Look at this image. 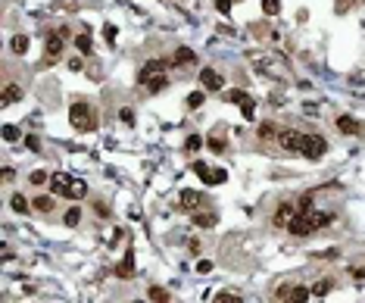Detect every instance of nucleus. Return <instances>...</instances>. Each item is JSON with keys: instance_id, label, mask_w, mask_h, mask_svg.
Masks as SVG:
<instances>
[{"instance_id": "f257e3e1", "label": "nucleus", "mask_w": 365, "mask_h": 303, "mask_svg": "<svg viewBox=\"0 0 365 303\" xmlns=\"http://www.w3.org/2000/svg\"><path fill=\"white\" fill-rule=\"evenodd\" d=\"M322 225H328V216L312 206V209H297V216L290 219L287 231H290L294 238H309V235H312L315 228H322Z\"/></svg>"}, {"instance_id": "f03ea898", "label": "nucleus", "mask_w": 365, "mask_h": 303, "mask_svg": "<svg viewBox=\"0 0 365 303\" xmlns=\"http://www.w3.org/2000/svg\"><path fill=\"white\" fill-rule=\"evenodd\" d=\"M166 69H169V60H150V63H147V66H144L141 72H138V81H141V88H147L150 94L162 91V88L169 84Z\"/></svg>"}, {"instance_id": "7ed1b4c3", "label": "nucleus", "mask_w": 365, "mask_h": 303, "mask_svg": "<svg viewBox=\"0 0 365 303\" xmlns=\"http://www.w3.org/2000/svg\"><path fill=\"white\" fill-rule=\"evenodd\" d=\"M50 188H53V194H63V197H69V200H84V197H87L84 178H72V175H66V172L50 175Z\"/></svg>"}, {"instance_id": "20e7f679", "label": "nucleus", "mask_w": 365, "mask_h": 303, "mask_svg": "<svg viewBox=\"0 0 365 303\" xmlns=\"http://www.w3.org/2000/svg\"><path fill=\"white\" fill-rule=\"evenodd\" d=\"M69 122L75 132H94V113H90V106L84 100H75L69 110Z\"/></svg>"}, {"instance_id": "39448f33", "label": "nucleus", "mask_w": 365, "mask_h": 303, "mask_svg": "<svg viewBox=\"0 0 365 303\" xmlns=\"http://www.w3.org/2000/svg\"><path fill=\"white\" fill-rule=\"evenodd\" d=\"M69 34H72V31H69L66 25L47 34V41H44V53H47V60H44V63H53V60H60V53L66 50V41H69Z\"/></svg>"}, {"instance_id": "423d86ee", "label": "nucleus", "mask_w": 365, "mask_h": 303, "mask_svg": "<svg viewBox=\"0 0 365 303\" xmlns=\"http://www.w3.org/2000/svg\"><path fill=\"white\" fill-rule=\"evenodd\" d=\"M300 153H306L309 159H322L325 153H328V141L322 138V135H306L303 138V150Z\"/></svg>"}, {"instance_id": "0eeeda50", "label": "nucleus", "mask_w": 365, "mask_h": 303, "mask_svg": "<svg viewBox=\"0 0 365 303\" xmlns=\"http://www.w3.org/2000/svg\"><path fill=\"white\" fill-rule=\"evenodd\" d=\"M303 138H306V135H300L297 128H284V132L278 135V144H281L287 153H300V150H303Z\"/></svg>"}, {"instance_id": "6e6552de", "label": "nucleus", "mask_w": 365, "mask_h": 303, "mask_svg": "<svg viewBox=\"0 0 365 303\" xmlns=\"http://www.w3.org/2000/svg\"><path fill=\"white\" fill-rule=\"evenodd\" d=\"M194 172H197L200 178H203L206 185H222L225 178H228V172H225V169H209L206 163H200V159L194 163Z\"/></svg>"}, {"instance_id": "1a4fd4ad", "label": "nucleus", "mask_w": 365, "mask_h": 303, "mask_svg": "<svg viewBox=\"0 0 365 303\" xmlns=\"http://www.w3.org/2000/svg\"><path fill=\"white\" fill-rule=\"evenodd\" d=\"M278 297L284 303H306L309 300V291L303 288V284H284V288L278 291Z\"/></svg>"}, {"instance_id": "9d476101", "label": "nucleus", "mask_w": 365, "mask_h": 303, "mask_svg": "<svg viewBox=\"0 0 365 303\" xmlns=\"http://www.w3.org/2000/svg\"><path fill=\"white\" fill-rule=\"evenodd\" d=\"M116 275H119L122 281H128V278H134V250H131V247H128V250H125L122 263L116 266Z\"/></svg>"}, {"instance_id": "9b49d317", "label": "nucleus", "mask_w": 365, "mask_h": 303, "mask_svg": "<svg viewBox=\"0 0 365 303\" xmlns=\"http://www.w3.org/2000/svg\"><path fill=\"white\" fill-rule=\"evenodd\" d=\"M200 81H203V88L206 91H222V75L215 72V69H200Z\"/></svg>"}, {"instance_id": "f8f14e48", "label": "nucleus", "mask_w": 365, "mask_h": 303, "mask_svg": "<svg viewBox=\"0 0 365 303\" xmlns=\"http://www.w3.org/2000/svg\"><path fill=\"white\" fill-rule=\"evenodd\" d=\"M294 216H297V203H281V206H278V212H275V219H271V222H275L278 228H287Z\"/></svg>"}, {"instance_id": "ddd939ff", "label": "nucleus", "mask_w": 365, "mask_h": 303, "mask_svg": "<svg viewBox=\"0 0 365 303\" xmlns=\"http://www.w3.org/2000/svg\"><path fill=\"white\" fill-rule=\"evenodd\" d=\"M19 97H22V88H19V84H10V81H7V84H4V94H0V106H13V103L19 100Z\"/></svg>"}, {"instance_id": "4468645a", "label": "nucleus", "mask_w": 365, "mask_h": 303, "mask_svg": "<svg viewBox=\"0 0 365 303\" xmlns=\"http://www.w3.org/2000/svg\"><path fill=\"white\" fill-rule=\"evenodd\" d=\"M181 206H185V209H200V206H203V194H197V191H181Z\"/></svg>"}, {"instance_id": "2eb2a0df", "label": "nucleus", "mask_w": 365, "mask_h": 303, "mask_svg": "<svg viewBox=\"0 0 365 303\" xmlns=\"http://www.w3.org/2000/svg\"><path fill=\"white\" fill-rule=\"evenodd\" d=\"M225 138H228L225 125H215V128H212V135H209V147H212L215 153H222V147H225Z\"/></svg>"}, {"instance_id": "dca6fc26", "label": "nucleus", "mask_w": 365, "mask_h": 303, "mask_svg": "<svg viewBox=\"0 0 365 303\" xmlns=\"http://www.w3.org/2000/svg\"><path fill=\"white\" fill-rule=\"evenodd\" d=\"M197 57H194V50L191 47H178L175 50V57H172V66H191Z\"/></svg>"}, {"instance_id": "f3484780", "label": "nucleus", "mask_w": 365, "mask_h": 303, "mask_svg": "<svg viewBox=\"0 0 365 303\" xmlns=\"http://www.w3.org/2000/svg\"><path fill=\"white\" fill-rule=\"evenodd\" d=\"M337 132H343V135H359V122H356L353 116H340V119H337Z\"/></svg>"}, {"instance_id": "a211bd4d", "label": "nucleus", "mask_w": 365, "mask_h": 303, "mask_svg": "<svg viewBox=\"0 0 365 303\" xmlns=\"http://www.w3.org/2000/svg\"><path fill=\"white\" fill-rule=\"evenodd\" d=\"M147 297H150V303H172L169 291H166V288H159V284H153V288L147 291Z\"/></svg>"}, {"instance_id": "6ab92c4d", "label": "nucleus", "mask_w": 365, "mask_h": 303, "mask_svg": "<svg viewBox=\"0 0 365 303\" xmlns=\"http://www.w3.org/2000/svg\"><path fill=\"white\" fill-rule=\"evenodd\" d=\"M10 203H13V209H16V212H22V216L34 209V206H31V200H25L22 194H13V200H10Z\"/></svg>"}, {"instance_id": "aec40b11", "label": "nucleus", "mask_w": 365, "mask_h": 303, "mask_svg": "<svg viewBox=\"0 0 365 303\" xmlns=\"http://www.w3.org/2000/svg\"><path fill=\"white\" fill-rule=\"evenodd\" d=\"M72 44H75V50H78V53H90V47H94V44H90V34H87V31L75 34V41H72Z\"/></svg>"}, {"instance_id": "412c9836", "label": "nucleus", "mask_w": 365, "mask_h": 303, "mask_svg": "<svg viewBox=\"0 0 365 303\" xmlns=\"http://www.w3.org/2000/svg\"><path fill=\"white\" fill-rule=\"evenodd\" d=\"M194 225H200V228H212V225H215V212H194Z\"/></svg>"}, {"instance_id": "4be33fe9", "label": "nucleus", "mask_w": 365, "mask_h": 303, "mask_svg": "<svg viewBox=\"0 0 365 303\" xmlns=\"http://www.w3.org/2000/svg\"><path fill=\"white\" fill-rule=\"evenodd\" d=\"M31 206L38 209V212H53V197H47V194H41V197H34Z\"/></svg>"}, {"instance_id": "5701e85b", "label": "nucleus", "mask_w": 365, "mask_h": 303, "mask_svg": "<svg viewBox=\"0 0 365 303\" xmlns=\"http://www.w3.org/2000/svg\"><path fill=\"white\" fill-rule=\"evenodd\" d=\"M63 222H66L69 228H75V225L81 222V209H78V206H69V209H66V216H63Z\"/></svg>"}, {"instance_id": "b1692460", "label": "nucleus", "mask_w": 365, "mask_h": 303, "mask_svg": "<svg viewBox=\"0 0 365 303\" xmlns=\"http://www.w3.org/2000/svg\"><path fill=\"white\" fill-rule=\"evenodd\" d=\"M10 47H13V53H25L28 50V38H25V34H13Z\"/></svg>"}, {"instance_id": "393cba45", "label": "nucleus", "mask_w": 365, "mask_h": 303, "mask_svg": "<svg viewBox=\"0 0 365 303\" xmlns=\"http://www.w3.org/2000/svg\"><path fill=\"white\" fill-rule=\"evenodd\" d=\"M200 147H203V138H200V135H188V138H185V150H188V153H197Z\"/></svg>"}, {"instance_id": "a878e982", "label": "nucleus", "mask_w": 365, "mask_h": 303, "mask_svg": "<svg viewBox=\"0 0 365 303\" xmlns=\"http://www.w3.org/2000/svg\"><path fill=\"white\" fill-rule=\"evenodd\" d=\"M203 103H206V94H203V91H194V94H188V106H191V110H200Z\"/></svg>"}, {"instance_id": "bb28decb", "label": "nucleus", "mask_w": 365, "mask_h": 303, "mask_svg": "<svg viewBox=\"0 0 365 303\" xmlns=\"http://www.w3.org/2000/svg\"><path fill=\"white\" fill-rule=\"evenodd\" d=\"M212 303H244V300H241V297H237V294H231V291H218Z\"/></svg>"}, {"instance_id": "cd10ccee", "label": "nucleus", "mask_w": 365, "mask_h": 303, "mask_svg": "<svg viewBox=\"0 0 365 303\" xmlns=\"http://www.w3.org/2000/svg\"><path fill=\"white\" fill-rule=\"evenodd\" d=\"M262 13H265V16H278V13H281V4H278V0H262Z\"/></svg>"}, {"instance_id": "c85d7f7f", "label": "nucleus", "mask_w": 365, "mask_h": 303, "mask_svg": "<svg viewBox=\"0 0 365 303\" xmlns=\"http://www.w3.org/2000/svg\"><path fill=\"white\" fill-rule=\"evenodd\" d=\"M259 138L271 141V138H275V125H271V122H262V125H259Z\"/></svg>"}, {"instance_id": "c756f323", "label": "nucleus", "mask_w": 365, "mask_h": 303, "mask_svg": "<svg viewBox=\"0 0 365 303\" xmlns=\"http://www.w3.org/2000/svg\"><path fill=\"white\" fill-rule=\"evenodd\" d=\"M228 100H231V103H241V106H244V103H247L250 97H247L244 91H228Z\"/></svg>"}, {"instance_id": "7c9ffc66", "label": "nucleus", "mask_w": 365, "mask_h": 303, "mask_svg": "<svg viewBox=\"0 0 365 303\" xmlns=\"http://www.w3.org/2000/svg\"><path fill=\"white\" fill-rule=\"evenodd\" d=\"M328 291H331V281H315V288H312V294H318V297H325Z\"/></svg>"}, {"instance_id": "2f4dec72", "label": "nucleus", "mask_w": 365, "mask_h": 303, "mask_svg": "<svg viewBox=\"0 0 365 303\" xmlns=\"http://www.w3.org/2000/svg\"><path fill=\"white\" fill-rule=\"evenodd\" d=\"M4 138L7 141H19V128H16V125H4Z\"/></svg>"}, {"instance_id": "473e14b6", "label": "nucleus", "mask_w": 365, "mask_h": 303, "mask_svg": "<svg viewBox=\"0 0 365 303\" xmlns=\"http://www.w3.org/2000/svg\"><path fill=\"white\" fill-rule=\"evenodd\" d=\"M28 182H31V185H44V182H47V172H41V169H38V172H31Z\"/></svg>"}, {"instance_id": "72a5a7b5", "label": "nucleus", "mask_w": 365, "mask_h": 303, "mask_svg": "<svg viewBox=\"0 0 365 303\" xmlns=\"http://www.w3.org/2000/svg\"><path fill=\"white\" fill-rule=\"evenodd\" d=\"M353 4H356V0H337V7H334V10H337V13H350Z\"/></svg>"}, {"instance_id": "f704fd0d", "label": "nucleus", "mask_w": 365, "mask_h": 303, "mask_svg": "<svg viewBox=\"0 0 365 303\" xmlns=\"http://www.w3.org/2000/svg\"><path fill=\"white\" fill-rule=\"evenodd\" d=\"M215 10L222 13V16H228L231 13V0H215Z\"/></svg>"}, {"instance_id": "c9c22d12", "label": "nucleus", "mask_w": 365, "mask_h": 303, "mask_svg": "<svg viewBox=\"0 0 365 303\" xmlns=\"http://www.w3.org/2000/svg\"><path fill=\"white\" fill-rule=\"evenodd\" d=\"M103 34H106V41H109V44H116V25H106Z\"/></svg>"}, {"instance_id": "e433bc0d", "label": "nucleus", "mask_w": 365, "mask_h": 303, "mask_svg": "<svg viewBox=\"0 0 365 303\" xmlns=\"http://www.w3.org/2000/svg\"><path fill=\"white\" fill-rule=\"evenodd\" d=\"M25 144H28V150H38V147H41V141L34 138V135H28V138H25Z\"/></svg>"}, {"instance_id": "4c0bfd02", "label": "nucleus", "mask_w": 365, "mask_h": 303, "mask_svg": "<svg viewBox=\"0 0 365 303\" xmlns=\"http://www.w3.org/2000/svg\"><path fill=\"white\" fill-rule=\"evenodd\" d=\"M241 113H244V116H247V119H253V100H247V103H244V106H241Z\"/></svg>"}, {"instance_id": "58836bf2", "label": "nucleus", "mask_w": 365, "mask_h": 303, "mask_svg": "<svg viewBox=\"0 0 365 303\" xmlns=\"http://www.w3.org/2000/svg\"><path fill=\"white\" fill-rule=\"evenodd\" d=\"M209 269H212L209 259H200V263H197V272H209Z\"/></svg>"}, {"instance_id": "ea45409f", "label": "nucleus", "mask_w": 365, "mask_h": 303, "mask_svg": "<svg viewBox=\"0 0 365 303\" xmlns=\"http://www.w3.org/2000/svg\"><path fill=\"white\" fill-rule=\"evenodd\" d=\"M356 278H365V269H359V272H356Z\"/></svg>"}, {"instance_id": "a19ab883", "label": "nucleus", "mask_w": 365, "mask_h": 303, "mask_svg": "<svg viewBox=\"0 0 365 303\" xmlns=\"http://www.w3.org/2000/svg\"><path fill=\"white\" fill-rule=\"evenodd\" d=\"M131 303H144V300H131Z\"/></svg>"}]
</instances>
